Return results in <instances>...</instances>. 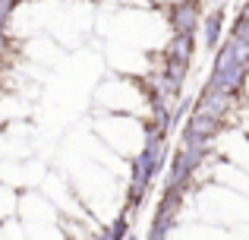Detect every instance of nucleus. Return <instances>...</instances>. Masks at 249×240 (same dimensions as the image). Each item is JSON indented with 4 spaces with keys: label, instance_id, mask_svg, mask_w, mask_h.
<instances>
[{
    "label": "nucleus",
    "instance_id": "nucleus-9",
    "mask_svg": "<svg viewBox=\"0 0 249 240\" xmlns=\"http://www.w3.org/2000/svg\"><path fill=\"white\" fill-rule=\"evenodd\" d=\"M3 51H6V29H0V60H3Z\"/></svg>",
    "mask_w": 249,
    "mask_h": 240
},
{
    "label": "nucleus",
    "instance_id": "nucleus-1",
    "mask_svg": "<svg viewBox=\"0 0 249 240\" xmlns=\"http://www.w3.org/2000/svg\"><path fill=\"white\" fill-rule=\"evenodd\" d=\"M212 155V146H180L167 165V186L164 190H186L189 180L199 174L205 158Z\"/></svg>",
    "mask_w": 249,
    "mask_h": 240
},
{
    "label": "nucleus",
    "instance_id": "nucleus-2",
    "mask_svg": "<svg viewBox=\"0 0 249 240\" xmlns=\"http://www.w3.org/2000/svg\"><path fill=\"white\" fill-rule=\"evenodd\" d=\"M224 129V120L214 117V114L205 111H193L189 120L183 123V133H180V146H212V139Z\"/></svg>",
    "mask_w": 249,
    "mask_h": 240
},
{
    "label": "nucleus",
    "instance_id": "nucleus-4",
    "mask_svg": "<svg viewBox=\"0 0 249 240\" xmlns=\"http://www.w3.org/2000/svg\"><path fill=\"white\" fill-rule=\"evenodd\" d=\"M240 95H231V92H221V89H212V86H202L199 98H196V111H205V114H214V117L227 120L237 108Z\"/></svg>",
    "mask_w": 249,
    "mask_h": 240
},
{
    "label": "nucleus",
    "instance_id": "nucleus-3",
    "mask_svg": "<svg viewBox=\"0 0 249 240\" xmlns=\"http://www.w3.org/2000/svg\"><path fill=\"white\" fill-rule=\"evenodd\" d=\"M202 6L199 0H174L170 3V29L174 35H189L196 38V32L202 29Z\"/></svg>",
    "mask_w": 249,
    "mask_h": 240
},
{
    "label": "nucleus",
    "instance_id": "nucleus-8",
    "mask_svg": "<svg viewBox=\"0 0 249 240\" xmlns=\"http://www.w3.org/2000/svg\"><path fill=\"white\" fill-rule=\"evenodd\" d=\"M22 0H0V29H6V22L13 19V13L19 10Z\"/></svg>",
    "mask_w": 249,
    "mask_h": 240
},
{
    "label": "nucleus",
    "instance_id": "nucleus-6",
    "mask_svg": "<svg viewBox=\"0 0 249 240\" xmlns=\"http://www.w3.org/2000/svg\"><path fill=\"white\" fill-rule=\"evenodd\" d=\"M193 54H196V38H189V35H174L164 48L167 60H180V63H189Z\"/></svg>",
    "mask_w": 249,
    "mask_h": 240
},
{
    "label": "nucleus",
    "instance_id": "nucleus-10",
    "mask_svg": "<svg viewBox=\"0 0 249 240\" xmlns=\"http://www.w3.org/2000/svg\"><path fill=\"white\" fill-rule=\"evenodd\" d=\"M126 240H139V237H136V234H129V237H126Z\"/></svg>",
    "mask_w": 249,
    "mask_h": 240
},
{
    "label": "nucleus",
    "instance_id": "nucleus-7",
    "mask_svg": "<svg viewBox=\"0 0 249 240\" xmlns=\"http://www.w3.org/2000/svg\"><path fill=\"white\" fill-rule=\"evenodd\" d=\"M231 38H233V41H240L243 48H249V13H240V16L233 19V25H231Z\"/></svg>",
    "mask_w": 249,
    "mask_h": 240
},
{
    "label": "nucleus",
    "instance_id": "nucleus-5",
    "mask_svg": "<svg viewBox=\"0 0 249 240\" xmlns=\"http://www.w3.org/2000/svg\"><path fill=\"white\" fill-rule=\"evenodd\" d=\"M224 25H227V6L224 3H218L202 19V41H205V48L214 51V54H218L221 41H224Z\"/></svg>",
    "mask_w": 249,
    "mask_h": 240
}]
</instances>
